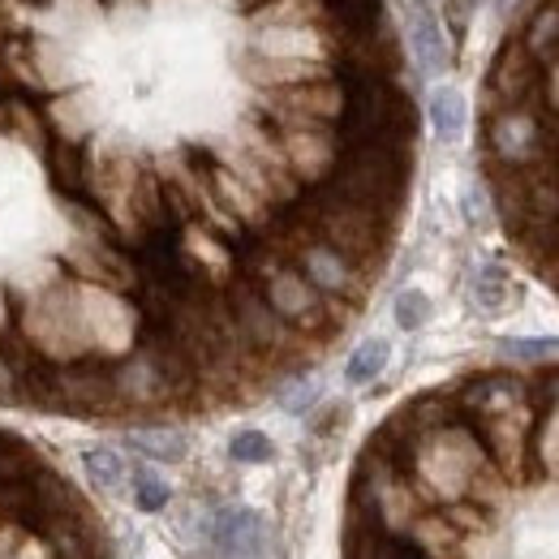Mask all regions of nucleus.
<instances>
[{"mask_svg":"<svg viewBox=\"0 0 559 559\" xmlns=\"http://www.w3.org/2000/svg\"><path fill=\"white\" fill-rule=\"evenodd\" d=\"M0 559H117L91 495L9 426H0Z\"/></svg>","mask_w":559,"mask_h":559,"instance_id":"f03ea898","label":"nucleus"},{"mask_svg":"<svg viewBox=\"0 0 559 559\" xmlns=\"http://www.w3.org/2000/svg\"><path fill=\"white\" fill-rule=\"evenodd\" d=\"M228 452H233V461H272V439L259 430H241Z\"/></svg>","mask_w":559,"mask_h":559,"instance_id":"9d476101","label":"nucleus"},{"mask_svg":"<svg viewBox=\"0 0 559 559\" xmlns=\"http://www.w3.org/2000/svg\"><path fill=\"white\" fill-rule=\"evenodd\" d=\"M405 9V31H409V52L421 73H443L452 66V44L443 35V17L430 0H401Z\"/></svg>","mask_w":559,"mask_h":559,"instance_id":"7ed1b4c3","label":"nucleus"},{"mask_svg":"<svg viewBox=\"0 0 559 559\" xmlns=\"http://www.w3.org/2000/svg\"><path fill=\"white\" fill-rule=\"evenodd\" d=\"M323 13H328V22L341 35H353V39H366V35L388 31L383 0H323Z\"/></svg>","mask_w":559,"mask_h":559,"instance_id":"20e7f679","label":"nucleus"},{"mask_svg":"<svg viewBox=\"0 0 559 559\" xmlns=\"http://www.w3.org/2000/svg\"><path fill=\"white\" fill-rule=\"evenodd\" d=\"M469 13H474V0H448V4H443V17H448V26H452L456 35L469 31Z\"/></svg>","mask_w":559,"mask_h":559,"instance_id":"f8f14e48","label":"nucleus"},{"mask_svg":"<svg viewBox=\"0 0 559 559\" xmlns=\"http://www.w3.org/2000/svg\"><path fill=\"white\" fill-rule=\"evenodd\" d=\"M341 559H559V361L392 409L353 461Z\"/></svg>","mask_w":559,"mask_h":559,"instance_id":"f257e3e1","label":"nucleus"},{"mask_svg":"<svg viewBox=\"0 0 559 559\" xmlns=\"http://www.w3.org/2000/svg\"><path fill=\"white\" fill-rule=\"evenodd\" d=\"M134 503H142V508L168 503V483H159L151 469H134Z\"/></svg>","mask_w":559,"mask_h":559,"instance_id":"9b49d317","label":"nucleus"},{"mask_svg":"<svg viewBox=\"0 0 559 559\" xmlns=\"http://www.w3.org/2000/svg\"><path fill=\"white\" fill-rule=\"evenodd\" d=\"M474 301H478L483 310H503L508 301H516L512 280H508V272H503L499 263H483V267L474 272Z\"/></svg>","mask_w":559,"mask_h":559,"instance_id":"0eeeda50","label":"nucleus"},{"mask_svg":"<svg viewBox=\"0 0 559 559\" xmlns=\"http://www.w3.org/2000/svg\"><path fill=\"white\" fill-rule=\"evenodd\" d=\"M86 474H91L104 490H117L121 483H126V465H121V456H112L108 448L86 452Z\"/></svg>","mask_w":559,"mask_h":559,"instance_id":"1a4fd4ad","label":"nucleus"},{"mask_svg":"<svg viewBox=\"0 0 559 559\" xmlns=\"http://www.w3.org/2000/svg\"><path fill=\"white\" fill-rule=\"evenodd\" d=\"M465 117H469V108H465V95L461 91L439 86L430 95V126H435V134L443 142H456L465 134Z\"/></svg>","mask_w":559,"mask_h":559,"instance_id":"39448f33","label":"nucleus"},{"mask_svg":"<svg viewBox=\"0 0 559 559\" xmlns=\"http://www.w3.org/2000/svg\"><path fill=\"white\" fill-rule=\"evenodd\" d=\"M495 4H499V9H503V4H508V0H495Z\"/></svg>","mask_w":559,"mask_h":559,"instance_id":"ddd939ff","label":"nucleus"},{"mask_svg":"<svg viewBox=\"0 0 559 559\" xmlns=\"http://www.w3.org/2000/svg\"><path fill=\"white\" fill-rule=\"evenodd\" d=\"M392 314H396V328L401 332H421L430 323V297L421 288H405L396 301H392Z\"/></svg>","mask_w":559,"mask_h":559,"instance_id":"6e6552de","label":"nucleus"},{"mask_svg":"<svg viewBox=\"0 0 559 559\" xmlns=\"http://www.w3.org/2000/svg\"><path fill=\"white\" fill-rule=\"evenodd\" d=\"M388 341L383 336H370V341H361L357 349L349 353V366H345V379H349V388H366V383H374L379 374H383V366H388Z\"/></svg>","mask_w":559,"mask_h":559,"instance_id":"423d86ee","label":"nucleus"}]
</instances>
